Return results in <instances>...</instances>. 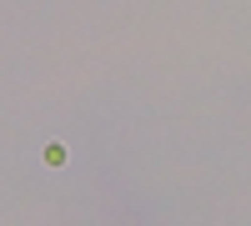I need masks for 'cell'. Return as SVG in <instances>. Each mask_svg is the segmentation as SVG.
Returning <instances> with one entry per match:
<instances>
[{
    "mask_svg": "<svg viewBox=\"0 0 251 226\" xmlns=\"http://www.w3.org/2000/svg\"><path fill=\"white\" fill-rule=\"evenodd\" d=\"M46 161L50 166H66V146H46Z\"/></svg>",
    "mask_w": 251,
    "mask_h": 226,
    "instance_id": "1",
    "label": "cell"
}]
</instances>
